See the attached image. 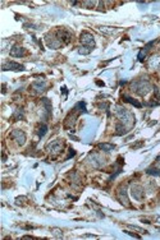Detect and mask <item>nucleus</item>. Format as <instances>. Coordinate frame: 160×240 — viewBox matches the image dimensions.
I'll list each match as a JSON object with an SVG mask.
<instances>
[{
    "mask_svg": "<svg viewBox=\"0 0 160 240\" xmlns=\"http://www.w3.org/2000/svg\"><path fill=\"white\" fill-rule=\"evenodd\" d=\"M3 70H25V67L14 61H7L3 64Z\"/></svg>",
    "mask_w": 160,
    "mask_h": 240,
    "instance_id": "obj_1",
    "label": "nucleus"
},
{
    "mask_svg": "<svg viewBox=\"0 0 160 240\" xmlns=\"http://www.w3.org/2000/svg\"><path fill=\"white\" fill-rule=\"evenodd\" d=\"M12 138L15 139L18 144H23L25 141H26V135L21 130H13V131H12Z\"/></svg>",
    "mask_w": 160,
    "mask_h": 240,
    "instance_id": "obj_2",
    "label": "nucleus"
},
{
    "mask_svg": "<svg viewBox=\"0 0 160 240\" xmlns=\"http://www.w3.org/2000/svg\"><path fill=\"white\" fill-rule=\"evenodd\" d=\"M81 41H82V44L88 45V46H91V47H93V45H95L93 37L90 33H87V32H83V33L81 34Z\"/></svg>",
    "mask_w": 160,
    "mask_h": 240,
    "instance_id": "obj_3",
    "label": "nucleus"
},
{
    "mask_svg": "<svg viewBox=\"0 0 160 240\" xmlns=\"http://www.w3.org/2000/svg\"><path fill=\"white\" fill-rule=\"evenodd\" d=\"M25 54H26V50L23 47H19V46H15V47H13L10 51L12 56H23Z\"/></svg>",
    "mask_w": 160,
    "mask_h": 240,
    "instance_id": "obj_4",
    "label": "nucleus"
},
{
    "mask_svg": "<svg viewBox=\"0 0 160 240\" xmlns=\"http://www.w3.org/2000/svg\"><path fill=\"white\" fill-rule=\"evenodd\" d=\"M153 44H154V41H151L150 44H147L146 47H143V49L141 50V51H140V54H138V60H140V61H142V60H143V57L146 56L147 51L150 50V46H153Z\"/></svg>",
    "mask_w": 160,
    "mask_h": 240,
    "instance_id": "obj_5",
    "label": "nucleus"
},
{
    "mask_svg": "<svg viewBox=\"0 0 160 240\" xmlns=\"http://www.w3.org/2000/svg\"><path fill=\"white\" fill-rule=\"evenodd\" d=\"M123 98H124V101L126 102H130V103H132L133 106H136V107H141L142 105L137 100H135V98H132V97H130V96H127V95H124L123 96Z\"/></svg>",
    "mask_w": 160,
    "mask_h": 240,
    "instance_id": "obj_6",
    "label": "nucleus"
},
{
    "mask_svg": "<svg viewBox=\"0 0 160 240\" xmlns=\"http://www.w3.org/2000/svg\"><path fill=\"white\" fill-rule=\"evenodd\" d=\"M99 148L103 149V151H113V149L115 148V146L111 144V143H100Z\"/></svg>",
    "mask_w": 160,
    "mask_h": 240,
    "instance_id": "obj_7",
    "label": "nucleus"
},
{
    "mask_svg": "<svg viewBox=\"0 0 160 240\" xmlns=\"http://www.w3.org/2000/svg\"><path fill=\"white\" fill-rule=\"evenodd\" d=\"M42 103L45 105V107H46V111L50 114L51 113V103H50V101H49V98H42Z\"/></svg>",
    "mask_w": 160,
    "mask_h": 240,
    "instance_id": "obj_8",
    "label": "nucleus"
},
{
    "mask_svg": "<svg viewBox=\"0 0 160 240\" xmlns=\"http://www.w3.org/2000/svg\"><path fill=\"white\" fill-rule=\"evenodd\" d=\"M45 86H46V84H45V82H36V83H33V88H38V91H44V88H45Z\"/></svg>",
    "mask_w": 160,
    "mask_h": 240,
    "instance_id": "obj_9",
    "label": "nucleus"
},
{
    "mask_svg": "<svg viewBox=\"0 0 160 240\" xmlns=\"http://www.w3.org/2000/svg\"><path fill=\"white\" fill-rule=\"evenodd\" d=\"M46 130H48V126L42 124V125L40 126V129H38V137H42V135H45Z\"/></svg>",
    "mask_w": 160,
    "mask_h": 240,
    "instance_id": "obj_10",
    "label": "nucleus"
},
{
    "mask_svg": "<svg viewBox=\"0 0 160 240\" xmlns=\"http://www.w3.org/2000/svg\"><path fill=\"white\" fill-rule=\"evenodd\" d=\"M147 174H150V175H158V176H160V171H159V170H156V169H149V170H147Z\"/></svg>",
    "mask_w": 160,
    "mask_h": 240,
    "instance_id": "obj_11",
    "label": "nucleus"
},
{
    "mask_svg": "<svg viewBox=\"0 0 160 240\" xmlns=\"http://www.w3.org/2000/svg\"><path fill=\"white\" fill-rule=\"evenodd\" d=\"M54 231H55V235H56V236H58V238H62V234H59V233H60V230H58V229H55V230H54Z\"/></svg>",
    "mask_w": 160,
    "mask_h": 240,
    "instance_id": "obj_12",
    "label": "nucleus"
},
{
    "mask_svg": "<svg viewBox=\"0 0 160 240\" xmlns=\"http://www.w3.org/2000/svg\"><path fill=\"white\" fill-rule=\"evenodd\" d=\"M156 221H158V222H159V223H160V216H159V217H158V218H156Z\"/></svg>",
    "mask_w": 160,
    "mask_h": 240,
    "instance_id": "obj_13",
    "label": "nucleus"
}]
</instances>
